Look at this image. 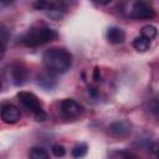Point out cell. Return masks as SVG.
Wrapping results in <instances>:
<instances>
[{
  "instance_id": "6da1fadb",
  "label": "cell",
  "mask_w": 159,
  "mask_h": 159,
  "mask_svg": "<svg viewBox=\"0 0 159 159\" xmlns=\"http://www.w3.org/2000/svg\"><path fill=\"white\" fill-rule=\"evenodd\" d=\"M42 62L45 68L53 73L61 75L67 72L72 66V55L62 47H51L43 52Z\"/></svg>"
},
{
  "instance_id": "7a4b0ae2",
  "label": "cell",
  "mask_w": 159,
  "mask_h": 159,
  "mask_svg": "<svg viewBox=\"0 0 159 159\" xmlns=\"http://www.w3.org/2000/svg\"><path fill=\"white\" fill-rule=\"evenodd\" d=\"M57 32L56 30L48 27V26H35L29 29L22 37L20 39L21 43L27 46V47H39L42 45H46L53 40L57 39Z\"/></svg>"
},
{
  "instance_id": "3957f363",
  "label": "cell",
  "mask_w": 159,
  "mask_h": 159,
  "mask_svg": "<svg viewBox=\"0 0 159 159\" xmlns=\"http://www.w3.org/2000/svg\"><path fill=\"white\" fill-rule=\"evenodd\" d=\"M16 97H17L19 102L29 112H31L34 114V117L37 122H42L46 119V113L42 108V103L36 94H34L32 92H27V91H20L16 94Z\"/></svg>"
},
{
  "instance_id": "277c9868",
  "label": "cell",
  "mask_w": 159,
  "mask_h": 159,
  "mask_svg": "<svg viewBox=\"0 0 159 159\" xmlns=\"http://www.w3.org/2000/svg\"><path fill=\"white\" fill-rule=\"evenodd\" d=\"M61 114L66 119H77L83 113V107L72 98H66L60 104Z\"/></svg>"
},
{
  "instance_id": "5b68a950",
  "label": "cell",
  "mask_w": 159,
  "mask_h": 159,
  "mask_svg": "<svg viewBox=\"0 0 159 159\" xmlns=\"http://www.w3.org/2000/svg\"><path fill=\"white\" fill-rule=\"evenodd\" d=\"M155 10L144 1H135L129 11V16L137 20H148L155 17Z\"/></svg>"
},
{
  "instance_id": "8992f818",
  "label": "cell",
  "mask_w": 159,
  "mask_h": 159,
  "mask_svg": "<svg viewBox=\"0 0 159 159\" xmlns=\"http://www.w3.org/2000/svg\"><path fill=\"white\" fill-rule=\"evenodd\" d=\"M21 118L20 109L11 104V103H2L1 104V119L6 124H15Z\"/></svg>"
},
{
  "instance_id": "52a82bcc",
  "label": "cell",
  "mask_w": 159,
  "mask_h": 159,
  "mask_svg": "<svg viewBox=\"0 0 159 159\" xmlns=\"http://www.w3.org/2000/svg\"><path fill=\"white\" fill-rule=\"evenodd\" d=\"M130 129H132V124L129 120H117L109 124L108 127V132L113 137H118V138H123L128 135L130 133Z\"/></svg>"
},
{
  "instance_id": "ba28073f",
  "label": "cell",
  "mask_w": 159,
  "mask_h": 159,
  "mask_svg": "<svg viewBox=\"0 0 159 159\" xmlns=\"http://www.w3.org/2000/svg\"><path fill=\"white\" fill-rule=\"evenodd\" d=\"M26 68L19 63V62H15L10 66V71H9V77H11V81L15 86H21L24 84L25 80H26Z\"/></svg>"
},
{
  "instance_id": "9c48e42d",
  "label": "cell",
  "mask_w": 159,
  "mask_h": 159,
  "mask_svg": "<svg viewBox=\"0 0 159 159\" xmlns=\"http://www.w3.org/2000/svg\"><path fill=\"white\" fill-rule=\"evenodd\" d=\"M106 37H107L109 43L118 45V43H122L125 40V32H124L123 29H120L118 26H111V27L107 29Z\"/></svg>"
},
{
  "instance_id": "30bf717a",
  "label": "cell",
  "mask_w": 159,
  "mask_h": 159,
  "mask_svg": "<svg viewBox=\"0 0 159 159\" xmlns=\"http://www.w3.org/2000/svg\"><path fill=\"white\" fill-rule=\"evenodd\" d=\"M37 83H39L42 88H45V89H52V88L56 87L57 80H56V77H55L53 73H51V72L47 71V72H43V73L39 75V77H37Z\"/></svg>"
},
{
  "instance_id": "8fae6325",
  "label": "cell",
  "mask_w": 159,
  "mask_h": 159,
  "mask_svg": "<svg viewBox=\"0 0 159 159\" xmlns=\"http://www.w3.org/2000/svg\"><path fill=\"white\" fill-rule=\"evenodd\" d=\"M133 47L138 51V52H145L150 48V41L144 39L143 36H138L133 40Z\"/></svg>"
},
{
  "instance_id": "7c38bea8",
  "label": "cell",
  "mask_w": 159,
  "mask_h": 159,
  "mask_svg": "<svg viewBox=\"0 0 159 159\" xmlns=\"http://www.w3.org/2000/svg\"><path fill=\"white\" fill-rule=\"evenodd\" d=\"M29 159H50L48 153L41 147H34L29 152Z\"/></svg>"
},
{
  "instance_id": "4fadbf2b",
  "label": "cell",
  "mask_w": 159,
  "mask_h": 159,
  "mask_svg": "<svg viewBox=\"0 0 159 159\" xmlns=\"http://www.w3.org/2000/svg\"><path fill=\"white\" fill-rule=\"evenodd\" d=\"M157 35H158V30L153 25H145L140 30V36H143L144 39H147L149 41H152L153 39H155Z\"/></svg>"
},
{
  "instance_id": "5bb4252c",
  "label": "cell",
  "mask_w": 159,
  "mask_h": 159,
  "mask_svg": "<svg viewBox=\"0 0 159 159\" xmlns=\"http://www.w3.org/2000/svg\"><path fill=\"white\" fill-rule=\"evenodd\" d=\"M108 159H137V158L135 155L125 150H112L108 154Z\"/></svg>"
},
{
  "instance_id": "9a60e30c",
  "label": "cell",
  "mask_w": 159,
  "mask_h": 159,
  "mask_svg": "<svg viewBox=\"0 0 159 159\" xmlns=\"http://www.w3.org/2000/svg\"><path fill=\"white\" fill-rule=\"evenodd\" d=\"M87 152H88V145L86 143H80L72 149V157L76 159H80V158L84 157L87 154Z\"/></svg>"
},
{
  "instance_id": "2e32d148",
  "label": "cell",
  "mask_w": 159,
  "mask_h": 159,
  "mask_svg": "<svg viewBox=\"0 0 159 159\" xmlns=\"http://www.w3.org/2000/svg\"><path fill=\"white\" fill-rule=\"evenodd\" d=\"M148 107H149V111H150L157 118H159V97H158V96H154V97L149 98V101H148Z\"/></svg>"
},
{
  "instance_id": "e0dca14e",
  "label": "cell",
  "mask_w": 159,
  "mask_h": 159,
  "mask_svg": "<svg viewBox=\"0 0 159 159\" xmlns=\"http://www.w3.org/2000/svg\"><path fill=\"white\" fill-rule=\"evenodd\" d=\"M52 153H53V155L55 157H63L65 154H66V149H65V147L63 145H61V144H53L52 145Z\"/></svg>"
},
{
  "instance_id": "ac0fdd59",
  "label": "cell",
  "mask_w": 159,
  "mask_h": 159,
  "mask_svg": "<svg viewBox=\"0 0 159 159\" xmlns=\"http://www.w3.org/2000/svg\"><path fill=\"white\" fill-rule=\"evenodd\" d=\"M0 34H1V51H2V55L5 52V48H6V42H7V31L5 29L4 25H1V30H0Z\"/></svg>"
},
{
  "instance_id": "d6986e66",
  "label": "cell",
  "mask_w": 159,
  "mask_h": 159,
  "mask_svg": "<svg viewBox=\"0 0 159 159\" xmlns=\"http://www.w3.org/2000/svg\"><path fill=\"white\" fill-rule=\"evenodd\" d=\"M93 80L94 81H101V71H99V68L98 67H96L94 70H93Z\"/></svg>"
},
{
  "instance_id": "ffe728a7",
  "label": "cell",
  "mask_w": 159,
  "mask_h": 159,
  "mask_svg": "<svg viewBox=\"0 0 159 159\" xmlns=\"http://www.w3.org/2000/svg\"><path fill=\"white\" fill-rule=\"evenodd\" d=\"M155 154H157V159H159V145H158V148L155 150Z\"/></svg>"
}]
</instances>
